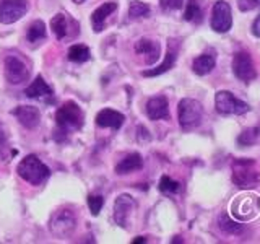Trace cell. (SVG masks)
Masks as SVG:
<instances>
[{
  "label": "cell",
  "mask_w": 260,
  "mask_h": 244,
  "mask_svg": "<svg viewBox=\"0 0 260 244\" xmlns=\"http://www.w3.org/2000/svg\"><path fill=\"white\" fill-rule=\"evenodd\" d=\"M8 148V135L5 132L4 126L0 124V158H5L4 157V151Z\"/></svg>",
  "instance_id": "32"
},
{
  "label": "cell",
  "mask_w": 260,
  "mask_h": 244,
  "mask_svg": "<svg viewBox=\"0 0 260 244\" xmlns=\"http://www.w3.org/2000/svg\"><path fill=\"white\" fill-rule=\"evenodd\" d=\"M77 225L75 215L72 210H60L52 217L51 220V231L52 234L59 236V238H67L69 234L73 233Z\"/></svg>",
  "instance_id": "9"
},
{
  "label": "cell",
  "mask_w": 260,
  "mask_h": 244,
  "mask_svg": "<svg viewBox=\"0 0 260 244\" xmlns=\"http://www.w3.org/2000/svg\"><path fill=\"white\" fill-rule=\"evenodd\" d=\"M161 4V8L162 10H179V8L182 7L184 0H159Z\"/></svg>",
  "instance_id": "31"
},
{
  "label": "cell",
  "mask_w": 260,
  "mask_h": 244,
  "mask_svg": "<svg viewBox=\"0 0 260 244\" xmlns=\"http://www.w3.org/2000/svg\"><path fill=\"white\" fill-rule=\"evenodd\" d=\"M134 208H135V202L130 195L127 194L119 195L116 203H114V222L122 228H127L128 218L132 215Z\"/></svg>",
  "instance_id": "11"
},
{
  "label": "cell",
  "mask_w": 260,
  "mask_h": 244,
  "mask_svg": "<svg viewBox=\"0 0 260 244\" xmlns=\"http://www.w3.org/2000/svg\"><path fill=\"white\" fill-rule=\"evenodd\" d=\"M215 108L219 114H246L250 108L247 103L241 101L239 98H236L230 92H218L215 96Z\"/></svg>",
  "instance_id": "6"
},
{
  "label": "cell",
  "mask_w": 260,
  "mask_h": 244,
  "mask_svg": "<svg viewBox=\"0 0 260 244\" xmlns=\"http://www.w3.org/2000/svg\"><path fill=\"white\" fill-rule=\"evenodd\" d=\"M146 116L151 120L168 119L169 117V104L165 96H154L150 98L146 103Z\"/></svg>",
  "instance_id": "13"
},
{
  "label": "cell",
  "mask_w": 260,
  "mask_h": 244,
  "mask_svg": "<svg viewBox=\"0 0 260 244\" xmlns=\"http://www.w3.org/2000/svg\"><path fill=\"white\" fill-rule=\"evenodd\" d=\"M238 7L241 12H250L260 7V0H238Z\"/></svg>",
  "instance_id": "30"
},
{
  "label": "cell",
  "mask_w": 260,
  "mask_h": 244,
  "mask_svg": "<svg viewBox=\"0 0 260 244\" xmlns=\"http://www.w3.org/2000/svg\"><path fill=\"white\" fill-rule=\"evenodd\" d=\"M150 15V7L146 5L145 2H138V0H134L130 4L128 8V16L130 18H143V16Z\"/></svg>",
  "instance_id": "25"
},
{
  "label": "cell",
  "mask_w": 260,
  "mask_h": 244,
  "mask_svg": "<svg viewBox=\"0 0 260 244\" xmlns=\"http://www.w3.org/2000/svg\"><path fill=\"white\" fill-rule=\"evenodd\" d=\"M143 166V160L138 153H130L124 160H120V163L116 166V173L117 174H128L134 173V171L142 169Z\"/></svg>",
  "instance_id": "20"
},
{
  "label": "cell",
  "mask_w": 260,
  "mask_h": 244,
  "mask_svg": "<svg viewBox=\"0 0 260 244\" xmlns=\"http://www.w3.org/2000/svg\"><path fill=\"white\" fill-rule=\"evenodd\" d=\"M28 12L26 0H4L0 4V23L12 24L21 20Z\"/></svg>",
  "instance_id": "8"
},
{
  "label": "cell",
  "mask_w": 260,
  "mask_h": 244,
  "mask_svg": "<svg viewBox=\"0 0 260 244\" xmlns=\"http://www.w3.org/2000/svg\"><path fill=\"white\" fill-rule=\"evenodd\" d=\"M184 20L185 21L200 23V20H202V8L197 4V0H189V2H187L185 13H184Z\"/></svg>",
  "instance_id": "24"
},
{
  "label": "cell",
  "mask_w": 260,
  "mask_h": 244,
  "mask_svg": "<svg viewBox=\"0 0 260 244\" xmlns=\"http://www.w3.org/2000/svg\"><path fill=\"white\" fill-rule=\"evenodd\" d=\"M125 120V116L119 111H114V109H103L98 112L96 116V124L98 127H109V129H114L117 130L122 127Z\"/></svg>",
  "instance_id": "17"
},
{
  "label": "cell",
  "mask_w": 260,
  "mask_h": 244,
  "mask_svg": "<svg viewBox=\"0 0 260 244\" xmlns=\"http://www.w3.org/2000/svg\"><path fill=\"white\" fill-rule=\"evenodd\" d=\"M12 114L18 119V122L24 129L29 130L36 129L41 122V112L35 106H18V108H15L12 111Z\"/></svg>",
  "instance_id": "12"
},
{
  "label": "cell",
  "mask_w": 260,
  "mask_h": 244,
  "mask_svg": "<svg viewBox=\"0 0 260 244\" xmlns=\"http://www.w3.org/2000/svg\"><path fill=\"white\" fill-rule=\"evenodd\" d=\"M67 57H69L70 62L83 64V62L89 60V57H91V52H89V49L86 46H83V44H73L69 49Z\"/></svg>",
  "instance_id": "22"
},
{
  "label": "cell",
  "mask_w": 260,
  "mask_h": 244,
  "mask_svg": "<svg viewBox=\"0 0 260 244\" xmlns=\"http://www.w3.org/2000/svg\"><path fill=\"white\" fill-rule=\"evenodd\" d=\"M233 72L234 75L242 81H252L255 80L257 72H255V65L252 62L250 55L247 52H238L233 59Z\"/></svg>",
  "instance_id": "10"
},
{
  "label": "cell",
  "mask_w": 260,
  "mask_h": 244,
  "mask_svg": "<svg viewBox=\"0 0 260 244\" xmlns=\"http://www.w3.org/2000/svg\"><path fill=\"white\" fill-rule=\"evenodd\" d=\"M215 57L213 55H208V54H203V55H199L197 59L193 60L192 64V69L193 72L197 73V75L203 77V75H208V73L215 69Z\"/></svg>",
  "instance_id": "21"
},
{
  "label": "cell",
  "mask_w": 260,
  "mask_h": 244,
  "mask_svg": "<svg viewBox=\"0 0 260 244\" xmlns=\"http://www.w3.org/2000/svg\"><path fill=\"white\" fill-rule=\"evenodd\" d=\"M257 134H258L257 129H247V130H244V132L238 137V143L242 145V146L254 145L255 140H257Z\"/></svg>",
  "instance_id": "28"
},
{
  "label": "cell",
  "mask_w": 260,
  "mask_h": 244,
  "mask_svg": "<svg viewBox=\"0 0 260 244\" xmlns=\"http://www.w3.org/2000/svg\"><path fill=\"white\" fill-rule=\"evenodd\" d=\"M117 10V4L116 2H106L101 7H98L91 15V24H93V31L94 33H101L104 29V23L108 20V16L112 15Z\"/></svg>",
  "instance_id": "18"
},
{
  "label": "cell",
  "mask_w": 260,
  "mask_h": 244,
  "mask_svg": "<svg viewBox=\"0 0 260 244\" xmlns=\"http://www.w3.org/2000/svg\"><path fill=\"white\" fill-rule=\"evenodd\" d=\"M55 122H57V127H59L57 134H69L83 127L85 114L75 101H67L57 109Z\"/></svg>",
  "instance_id": "1"
},
{
  "label": "cell",
  "mask_w": 260,
  "mask_h": 244,
  "mask_svg": "<svg viewBox=\"0 0 260 244\" xmlns=\"http://www.w3.org/2000/svg\"><path fill=\"white\" fill-rule=\"evenodd\" d=\"M177 51H179V44L176 43V41H171L169 49L165 55V62L159 64L158 67H154L151 70H145L143 77H158V75H161V73L168 72L169 69H173L174 64H176V59H177Z\"/></svg>",
  "instance_id": "15"
},
{
  "label": "cell",
  "mask_w": 260,
  "mask_h": 244,
  "mask_svg": "<svg viewBox=\"0 0 260 244\" xmlns=\"http://www.w3.org/2000/svg\"><path fill=\"white\" fill-rule=\"evenodd\" d=\"M132 242H134V244H137V242H145V238H142V236H138V238L134 239Z\"/></svg>",
  "instance_id": "34"
},
{
  "label": "cell",
  "mask_w": 260,
  "mask_h": 244,
  "mask_svg": "<svg viewBox=\"0 0 260 244\" xmlns=\"http://www.w3.org/2000/svg\"><path fill=\"white\" fill-rule=\"evenodd\" d=\"M159 191L165 192V194H176L181 191V184H179L177 181H173L169 176H162L159 179Z\"/></svg>",
  "instance_id": "27"
},
{
  "label": "cell",
  "mask_w": 260,
  "mask_h": 244,
  "mask_svg": "<svg viewBox=\"0 0 260 244\" xmlns=\"http://www.w3.org/2000/svg\"><path fill=\"white\" fill-rule=\"evenodd\" d=\"M104 205V199L101 197V195H89L88 197V207H89V211L96 217L100 215V211Z\"/></svg>",
  "instance_id": "29"
},
{
  "label": "cell",
  "mask_w": 260,
  "mask_h": 244,
  "mask_svg": "<svg viewBox=\"0 0 260 244\" xmlns=\"http://www.w3.org/2000/svg\"><path fill=\"white\" fill-rule=\"evenodd\" d=\"M211 28L216 33H226L233 26V13L231 7L224 0H218V2L211 8Z\"/></svg>",
  "instance_id": "7"
},
{
  "label": "cell",
  "mask_w": 260,
  "mask_h": 244,
  "mask_svg": "<svg viewBox=\"0 0 260 244\" xmlns=\"http://www.w3.org/2000/svg\"><path fill=\"white\" fill-rule=\"evenodd\" d=\"M16 173H18V176L23 181H26L32 186H39L51 176V169H49L38 157H35V155H28V157H24L20 161V165L16 166Z\"/></svg>",
  "instance_id": "2"
},
{
  "label": "cell",
  "mask_w": 260,
  "mask_h": 244,
  "mask_svg": "<svg viewBox=\"0 0 260 244\" xmlns=\"http://www.w3.org/2000/svg\"><path fill=\"white\" fill-rule=\"evenodd\" d=\"M70 21H72L70 16L67 18V15L63 13H57L51 20V29L59 41H63L67 36L70 38Z\"/></svg>",
  "instance_id": "19"
},
{
  "label": "cell",
  "mask_w": 260,
  "mask_h": 244,
  "mask_svg": "<svg viewBox=\"0 0 260 244\" xmlns=\"http://www.w3.org/2000/svg\"><path fill=\"white\" fill-rule=\"evenodd\" d=\"M177 111H179V124H181V129L185 130V132L193 130L200 124L203 109H202V104L197 100L184 98V100L179 103Z\"/></svg>",
  "instance_id": "3"
},
{
  "label": "cell",
  "mask_w": 260,
  "mask_h": 244,
  "mask_svg": "<svg viewBox=\"0 0 260 244\" xmlns=\"http://www.w3.org/2000/svg\"><path fill=\"white\" fill-rule=\"evenodd\" d=\"M219 228L224 231V233H230V234H238L244 230V226L236 223L234 220H231L230 217L223 215L221 218H219Z\"/></svg>",
  "instance_id": "26"
},
{
  "label": "cell",
  "mask_w": 260,
  "mask_h": 244,
  "mask_svg": "<svg viewBox=\"0 0 260 244\" xmlns=\"http://www.w3.org/2000/svg\"><path fill=\"white\" fill-rule=\"evenodd\" d=\"M29 65L20 55H7L5 59V78L12 85H21L29 78Z\"/></svg>",
  "instance_id": "5"
},
{
  "label": "cell",
  "mask_w": 260,
  "mask_h": 244,
  "mask_svg": "<svg viewBox=\"0 0 260 244\" xmlns=\"http://www.w3.org/2000/svg\"><path fill=\"white\" fill-rule=\"evenodd\" d=\"M47 33H46V24L44 21L41 20H36L32 21L29 26H28V31H26V38L29 43H39V41L46 39Z\"/></svg>",
  "instance_id": "23"
},
{
  "label": "cell",
  "mask_w": 260,
  "mask_h": 244,
  "mask_svg": "<svg viewBox=\"0 0 260 244\" xmlns=\"http://www.w3.org/2000/svg\"><path fill=\"white\" fill-rule=\"evenodd\" d=\"M73 2H75V4H83L85 0H73Z\"/></svg>",
  "instance_id": "35"
},
{
  "label": "cell",
  "mask_w": 260,
  "mask_h": 244,
  "mask_svg": "<svg viewBox=\"0 0 260 244\" xmlns=\"http://www.w3.org/2000/svg\"><path fill=\"white\" fill-rule=\"evenodd\" d=\"M135 52L145 55L146 64H154V62H156V60L159 59L161 46H159V43H156V41H153V39L142 38V39L135 44Z\"/></svg>",
  "instance_id": "14"
},
{
  "label": "cell",
  "mask_w": 260,
  "mask_h": 244,
  "mask_svg": "<svg viewBox=\"0 0 260 244\" xmlns=\"http://www.w3.org/2000/svg\"><path fill=\"white\" fill-rule=\"evenodd\" d=\"M252 35L260 38V15L255 18V21L252 23Z\"/></svg>",
  "instance_id": "33"
},
{
  "label": "cell",
  "mask_w": 260,
  "mask_h": 244,
  "mask_svg": "<svg viewBox=\"0 0 260 244\" xmlns=\"http://www.w3.org/2000/svg\"><path fill=\"white\" fill-rule=\"evenodd\" d=\"M254 161L239 160L233 166V182L241 189H252L260 182V173L255 171Z\"/></svg>",
  "instance_id": "4"
},
{
  "label": "cell",
  "mask_w": 260,
  "mask_h": 244,
  "mask_svg": "<svg viewBox=\"0 0 260 244\" xmlns=\"http://www.w3.org/2000/svg\"><path fill=\"white\" fill-rule=\"evenodd\" d=\"M28 98H32V100H46L47 103H51L52 100V88L47 85V81L43 77H36L35 81H31V85L26 88L24 92Z\"/></svg>",
  "instance_id": "16"
}]
</instances>
